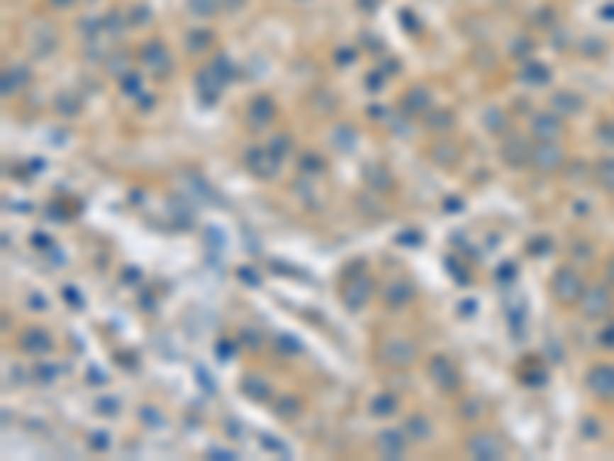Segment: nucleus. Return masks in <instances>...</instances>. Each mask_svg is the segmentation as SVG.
Listing matches in <instances>:
<instances>
[{
    "mask_svg": "<svg viewBox=\"0 0 614 461\" xmlns=\"http://www.w3.org/2000/svg\"><path fill=\"white\" fill-rule=\"evenodd\" d=\"M99 412L101 415H117V400H99Z\"/></svg>",
    "mask_w": 614,
    "mask_h": 461,
    "instance_id": "15",
    "label": "nucleus"
},
{
    "mask_svg": "<svg viewBox=\"0 0 614 461\" xmlns=\"http://www.w3.org/2000/svg\"><path fill=\"white\" fill-rule=\"evenodd\" d=\"M406 431L412 433V440H427L430 437V421H427L424 415H412V418L406 421Z\"/></svg>",
    "mask_w": 614,
    "mask_h": 461,
    "instance_id": "10",
    "label": "nucleus"
},
{
    "mask_svg": "<svg viewBox=\"0 0 614 461\" xmlns=\"http://www.w3.org/2000/svg\"><path fill=\"white\" fill-rule=\"evenodd\" d=\"M553 289H556V295H559L562 301H571L574 295H578V289H574V277H571L569 271H559V274H556V286H553Z\"/></svg>",
    "mask_w": 614,
    "mask_h": 461,
    "instance_id": "7",
    "label": "nucleus"
},
{
    "mask_svg": "<svg viewBox=\"0 0 614 461\" xmlns=\"http://www.w3.org/2000/svg\"><path fill=\"white\" fill-rule=\"evenodd\" d=\"M467 452L473 458H501L504 455V443L495 433H473L467 443Z\"/></svg>",
    "mask_w": 614,
    "mask_h": 461,
    "instance_id": "2",
    "label": "nucleus"
},
{
    "mask_svg": "<svg viewBox=\"0 0 614 461\" xmlns=\"http://www.w3.org/2000/svg\"><path fill=\"white\" fill-rule=\"evenodd\" d=\"M286 151H289V138H286V135H277V142H274V154L280 157V154H286Z\"/></svg>",
    "mask_w": 614,
    "mask_h": 461,
    "instance_id": "16",
    "label": "nucleus"
},
{
    "mask_svg": "<svg viewBox=\"0 0 614 461\" xmlns=\"http://www.w3.org/2000/svg\"><path fill=\"white\" fill-rule=\"evenodd\" d=\"M406 433H399V431H384L378 437V452L384 458H399L406 452Z\"/></svg>",
    "mask_w": 614,
    "mask_h": 461,
    "instance_id": "4",
    "label": "nucleus"
},
{
    "mask_svg": "<svg viewBox=\"0 0 614 461\" xmlns=\"http://www.w3.org/2000/svg\"><path fill=\"white\" fill-rule=\"evenodd\" d=\"M430 378L440 387H445V391H452V387L458 384V372H454V366L445 357H433L430 360Z\"/></svg>",
    "mask_w": 614,
    "mask_h": 461,
    "instance_id": "3",
    "label": "nucleus"
},
{
    "mask_svg": "<svg viewBox=\"0 0 614 461\" xmlns=\"http://www.w3.org/2000/svg\"><path fill=\"white\" fill-rule=\"evenodd\" d=\"M286 418H292V415H298V400H280V409H277Z\"/></svg>",
    "mask_w": 614,
    "mask_h": 461,
    "instance_id": "14",
    "label": "nucleus"
},
{
    "mask_svg": "<svg viewBox=\"0 0 614 461\" xmlns=\"http://www.w3.org/2000/svg\"><path fill=\"white\" fill-rule=\"evenodd\" d=\"M108 446H111V437H108V433H105V431H92V449L101 452V449H108Z\"/></svg>",
    "mask_w": 614,
    "mask_h": 461,
    "instance_id": "13",
    "label": "nucleus"
},
{
    "mask_svg": "<svg viewBox=\"0 0 614 461\" xmlns=\"http://www.w3.org/2000/svg\"><path fill=\"white\" fill-rule=\"evenodd\" d=\"M301 170H313V172H320L323 166H320V160H316V157H311V160H307L304 157V163H301Z\"/></svg>",
    "mask_w": 614,
    "mask_h": 461,
    "instance_id": "18",
    "label": "nucleus"
},
{
    "mask_svg": "<svg viewBox=\"0 0 614 461\" xmlns=\"http://www.w3.org/2000/svg\"><path fill=\"white\" fill-rule=\"evenodd\" d=\"M381 357H384V363H390V366H406V363H412L415 360V345L393 335V338H387L384 345H381Z\"/></svg>",
    "mask_w": 614,
    "mask_h": 461,
    "instance_id": "1",
    "label": "nucleus"
},
{
    "mask_svg": "<svg viewBox=\"0 0 614 461\" xmlns=\"http://www.w3.org/2000/svg\"><path fill=\"white\" fill-rule=\"evenodd\" d=\"M532 160L537 170H553V166H559V151H550V148H537V151L532 154Z\"/></svg>",
    "mask_w": 614,
    "mask_h": 461,
    "instance_id": "9",
    "label": "nucleus"
},
{
    "mask_svg": "<svg viewBox=\"0 0 614 461\" xmlns=\"http://www.w3.org/2000/svg\"><path fill=\"white\" fill-rule=\"evenodd\" d=\"M408 299H412V289H408V283H390L387 289H384V301L387 304H406Z\"/></svg>",
    "mask_w": 614,
    "mask_h": 461,
    "instance_id": "8",
    "label": "nucleus"
},
{
    "mask_svg": "<svg viewBox=\"0 0 614 461\" xmlns=\"http://www.w3.org/2000/svg\"><path fill=\"white\" fill-rule=\"evenodd\" d=\"M513 277H516V267L513 265H507V267H501V271H498V280H513Z\"/></svg>",
    "mask_w": 614,
    "mask_h": 461,
    "instance_id": "17",
    "label": "nucleus"
},
{
    "mask_svg": "<svg viewBox=\"0 0 614 461\" xmlns=\"http://www.w3.org/2000/svg\"><path fill=\"white\" fill-rule=\"evenodd\" d=\"M393 409H396V396H390V394L375 396V400H372V412H375V415H390Z\"/></svg>",
    "mask_w": 614,
    "mask_h": 461,
    "instance_id": "12",
    "label": "nucleus"
},
{
    "mask_svg": "<svg viewBox=\"0 0 614 461\" xmlns=\"http://www.w3.org/2000/svg\"><path fill=\"white\" fill-rule=\"evenodd\" d=\"M22 345H25L28 354H50V350H52V338L46 335L43 329H31V332L25 335Z\"/></svg>",
    "mask_w": 614,
    "mask_h": 461,
    "instance_id": "5",
    "label": "nucleus"
},
{
    "mask_svg": "<svg viewBox=\"0 0 614 461\" xmlns=\"http://www.w3.org/2000/svg\"><path fill=\"white\" fill-rule=\"evenodd\" d=\"M249 160H252L249 166H252V170L262 175V179H271V175L277 172V163H271L264 154H255V151H252V154H249Z\"/></svg>",
    "mask_w": 614,
    "mask_h": 461,
    "instance_id": "11",
    "label": "nucleus"
},
{
    "mask_svg": "<svg viewBox=\"0 0 614 461\" xmlns=\"http://www.w3.org/2000/svg\"><path fill=\"white\" fill-rule=\"evenodd\" d=\"M504 157L513 166H523V163H528V145L519 142V138H510V142L504 145Z\"/></svg>",
    "mask_w": 614,
    "mask_h": 461,
    "instance_id": "6",
    "label": "nucleus"
}]
</instances>
